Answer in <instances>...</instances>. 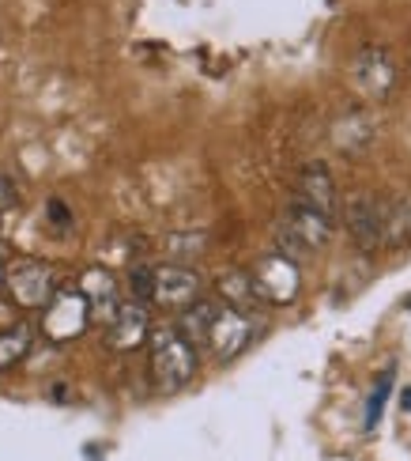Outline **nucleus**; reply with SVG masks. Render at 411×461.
<instances>
[{
  "mask_svg": "<svg viewBox=\"0 0 411 461\" xmlns=\"http://www.w3.org/2000/svg\"><path fill=\"white\" fill-rule=\"evenodd\" d=\"M389 390H393V367H389V371L381 375V382L374 386V393H370V405H366V428H370V431L378 428V420H381V409H385V397H389Z\"/></svg>",
  "mask_w": 411,
  "mask_h": 461,
  "instance_id": "obj_15",
  "label": "nucleus"
},
{
  "mask_svg": "<svg viewBox=\"0 0 411 461\" xmlns=\"http://www.w3.org/2000/svg\"><path fill=\"white\" fill-rule=\"evenodd\" d=\"M15 204H19V194H15L12 178L0 175V212H8V208H15Z\"/></svg>",
  "mask_w": 411,
  "mask_h": 461,
  "instance_id": "obj_18",
  "label": "nucleus"
},
{
  "mask_svg": "<svg viewBox=\"0 0 411 461\" xmlns=\"http://www.w3.org/2000/svg\"><path fill=\"white\" fill-rule=\"evenodd\" d=\"M355 84H359V91L366 95V99H378V103H385L389 95H393V87H397V65H393V57H389V50L366 46L359 53Z\"/></svg>",
  "mask_w": 411,
  "mask_h": 461,
  "instance_id": "obj_10",
  "label": "nucleus"
},
{
  "mask_svg": "<svg viewBox=\"0 0 411 461\" xmlns=\"http://www.w3.org/2000/svg\"><path fill=\"white\" fill-rule=\"evenodd\" d=\"M0 292H4V268H0Z\"/></svg>",
  "mask_w": 411,
  "mask_h": 461,
  "instance_id": "obj_21",
  "label": "nucleus"
},
{
  "mask_svg": "<svg viewBox=\"0 0 411 461\" xmlns=\"http://www.w3.org/2000/svg\"><path fill=\"white\" fill-rule=\"evenodd\" d=\"M192 299H201V276L189 265H159L151 268V303L163 311H185Z\"/></svg>",
  "mask_w": 411,
  "mask_h": 461,
  "instance_id": "obj_7",
  "label": "nucleus"
},
{
  "mask_svg": "<svg viewBox=\"0 0 411 461\" xmlns=\"http://www.w3.org/2000/svg\"><path fill=\"white\" fill-rule=\"evenodd\" d=\"M147 348H151V378L163 393H178L197 378L201 352L178 325H155L147 333Z\"/></svg>",
  "mask_w": 411,
  "mask_h": 461,
  "instance_id": "obj_1",
  "label": "nucleus"
},
{
  "mask_svg": "<svg viewBox=\"0 0 411 461\" xmlns=\"http://www.w3.org/2000/svg\"><path fill=\"white\" fill-rule=\"evenodd\" d=\"M151 333V314H147V306L144 303H117V311L113 318L106 321V344L113 352H132V348H140V344L147 340Z\"/></svg>",
  "mask_w": 411,
  "mask_h": 461,
  "instance_id": "obj_9",
  "label": "nucleus"
},
{
  "mask_svg": "<svg viewBox=\"0 0 411 461\" xmlns=\"http://www.w3.org/2000/svg\"><path fill=\"white\" fill-rule=\"evenodd\" d=\"M166 254L178 265H185V258H201L204 254V235H174L166 242Z\"/></svg>",
  "mask_w": 411,
  "mask_h": 461,
  "instance_id": "obj_16",
  "label": "nucleus"
},
{
  "mask_svg": "<svg viewBox=\"0 0 411 461\" xmlns=\"http://www.w3.org/2000/svg\"><path fill=\"white\" fill-rule=\"evenodd\" d=\"M91 325V306L84 299L80 287H61L49 295V303L42 306V333L53 340V344H65V340H76L84 337Z\"/></svg>",
  "mask_w": 411,
  "mask_h": 461,
  "instance_id": "obj_4",
  "label": "nucleus"
},
{
  "mask_svg": "<svg viewBox=\"0 0 411 461\" xmlns=\"http://www.w3.org/2000/svg\"><path fill=\"white\" fill-rule=\"evenodd\" d=\"M253 337H257V321L246 311H238V306H230L223 299H211V314H208L204 337H201L204 352H211L219 363H230L249 348Z\"/></svg>",
  "mask_w": 411,
  "mask_h": 461,
  "instance_id": "obj_2",
  "label": "nucleus"
},
{
  "mask_svg": "<svg viewBox=\"0 0 411 461\" xmlns=\"http://www.w3.org/2000/svg\"><path fill=\"white\" fill-rule=\"evenodd\" d=\"M49 216H53V223H72V216H68V208L61 204V201H49Z\"/></svg>",
  "mask_w": 411,
  "mask_h": 461,
  "instance_id": "obj_19",
  "label": "nucleus"
},
{
  "mask_svg": "<svg viewBox=\"0 0 411 461\" xmlns=\"http://www.w3.org/2000/svg\"><path fill=\"white\" fill-rule=\"evenodd\" d=\"M129 287H132V299L136 303H151V268L147 265H132L129 268Z\"/></svg>",
  "mask_w": 411,
  "mask_h": 461,
  "instance_id": "obj_17",
  "label": "nucleus"
},
{
  "mask_svg": "<svg viewBox=\"0 0 411 461\" xmlns=\"http://www.w3.org/2000/svg\"><path fill=\"white\" fill-rule=\"evenodd\" d=\"M4 287L15 306L23 311H42L49 303V295L57 292V273L53 265L38 261V258H19L4 268Z\"/></svg>",
  "mask_w": 411,
  "mask_h": 461,
  "instance_id": "obj_5",
  "label": "nucleus"
},
{
  "mask_svg": "<svg viewBox=\"0 0 411 461\" xmlns=\"http://www.w3.org/2000/svg\"><path fill=\"white\" fill-rule=\"evenodd\" d=\"M344 223H347V235L355 239L359 249H378L389 235V212L385 204L374 197V194H355L347 201V212H344Z\"/></svg>",
  "mask_w": 411,
  "mask_h": 461,
  "instance_id": "obj_8",
  "label": "nucleus"
},
{
  "mask_svg": "<svg viewBox=\"0 0 411 461\" xmlns=\"http://www.w3.org/2000/svg\"><path fill=\"white\" fill-rule=\"evenodd\" d=\"M34 348V330L27 321H15L0 330V371H12L15 363H23Z\"/></svg>",
  "mask_w": 411,
  "mask_h": 461,
  "instance_id": "obj_13",
  "label": "nucleus"
},
{
  "mask_svg": "<svg viewBox=\"0 0 411 461\" xmlns=\"http://www.w3.org/2000/svg\"><path fill=\"white\" fill-rule=\"evenodd\" d=\"M76 287H80L87 306H91V321H103L106 325L113 318V311H117V303H121V287H117L110 268H87Z\"/></svg>",
  "mask_w": 411,
  "mask_h": 461,
  "instance_id": "obj_11",
  "label": "nucleus"
},
{
  "mask_svg": "<svg viewBox=\"0 0 411 461\" xmlns=\"http://www.w3.org/2000/svg\"><path fill=\"white\" fill-rule=\"evenodd\" d=\"M299 201H306L309 208H317V212L332 216L336 220V182H332L328 167L325 163H309L302 175H299Z\"/></svg>",
  "mask_w": 411,
  "mask_h": 461,
  "instance_id": "obj_12",
  "label": "nucleus"
},
{
  "mask_svg": "<svg viewBox=\"0 0 411 461\" xmlns=\"http://www.w3.org/2000/svg\"><path fill=\"white\" fill-rule=\"evenodd\" d=\"M404 409H407V412H411V390H407V393H404Z\"/></svg>",
  "mask_w": 411,
  "mask_h": 461,
  "instance_id": "obj_20",
  "label": "nucleus"
},
{
  "mask_svg": "<svg viewBox=\"0 0 411 461\" xmlns=\"http://www.w3.org/2000/svg\"><path fill=\"white\" fill-rule=\"evenodd\" d=\"M0 122H4V113H0Z\"/></svg>",
  "mask_w": 411,
  "mask_h": 461,
  "instance_id": "obj_22",
  "label": "nucleus"
},
{
  "mask_svg": "<svg viewBox=\"0 0 411 461\" xmlns=\"http://www.w3.org/2000/svg\"><path fill=\"white\" fill-rule=\"evenodd\" d=\"M332 227H336V220L295 197V201H290V208H287V216H283V242L295 249V254H317V249L328 246ZM295 254H290V258H295Z\"/></svg>",
  "mask_w": 411,
  "mask_h": 461,
  "instance_id": "obj_6",
  "label": "nucleus"
},
{
  "mask_svg": "<svg viewBox=\"0 0 411 461\" xmlns=\"http://www.w3.org/2000/svg\"><path fill=\"white\" fill-rule=\"evenodd\" d=\"M219 292L227 295L223 303L238 306V311H246L249 303H257V295H253V284H249V273H230L219 280Z\"/></svg>",
  "mask_w": 411,
  "mask_h": 461,
  "instance_id": "obj_14",
  "label": "nucleus"
},
{
  "mask_svg": "<svg viewBox=\"0 0 411 461\" xmlns=\"http://www.w3.org/2000/svg\"><path fill=\"white\" fill-rule=\"evenodd\" d=\"M249 284H253V295L257 303H268V306H290L302 292V273H299V261L290 254H268L253 265L249 273Z\"/></svg>",
  "mask_w": 411,
  "mask_h": 461,
  "instance_id": "obj_3",
  "label": "nucleus"
}]
</instances>
